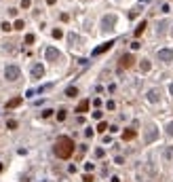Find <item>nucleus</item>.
<instances>
[{"label":"nucleus","mask_w":173,"mask_h":182,"mask_svg":"<svg viewBox=\"0 0 173 182\" xmlns=\"http://www.w3.org/2000/svg\"><path fill=\"white\" fill-rule=\"evenodd\" d=\"M106 129H108V123H104V121H102V123L97 125V131H106Z\"/></svg>","instance_id":"obj_19"},{"label":"nucleus","mask_w":173,"mask_h":182,"mask_svg":"<svg viewBox=\"0 0 173 182\" xmlns=\"http://www.w3.org/2000/svg\"><path fill=\"white\" fill-rule=\"evenodd\" d=\"M6 125H8V129H15V127H17V121H8Z\"/></svg>","instance_id":"obj_27"},{"label":"nucleus","mask_w":173,"mask_h":182,"mask_svg":"<svg viewBox=\"0 0 173 182\" xmlns=\"http://www.w3.org/2000/svg\"><path fill=\"white\" fill-rule=\"evenodd\" d=\"M169 91H171V95H173V83H171V85H169Z\"/></svg>","instance_id":"obj_28"},{"label":"nucleus","mask_w":173,"mask_h":182,"mask_svg":"<svg viewBox=\"0 0 173 182\" xmlns=\"http://www.w3.org/2000/svg\"><path fill=\"white\" fill-rule=\"evenodd\" d=\"M167 133H169V135H171V138H173V121H171V123L167 125Z\"/></svg>","instance_id":"obj_22"},{"label":"nucleus","mask_w":173,"mask_h":182,"mask_svg":"<svg viewBox=\"0 0 173 182\" xmlns=\"http://www.w3.org/2000/svg\"><path fill=\"white\" fill-rule=\"evenodd\" d=\"M171 34H173V32H171Z\"/></svg>","instance_id":"obj_30"},{"label":"nucleus","mask_w":173,"mask_h":182,"mask_svg":"<svg viewBox=\"0 0 173 182\" xmlns=\"http://www.w3.org/2000/svg\"><path fill=\"white\" fill-rule=\"evenodd\" d=\"M21 102H23V97H13L6 102V108H17V106H21Z\"/></svg>","instance_id":"obj_11"},{"label":"nucleus","mask_w":173,"mask_h":182,"mask_svg":"<svg viewBox=\"0 0 173 182\" xmlns=\"http://www.w3.org/2000/svg\"><path fill=\"white\" fill-rule=\"evenodd\" d=\"M2 30L8 32V30H13V28H11V23H8V21H4V23H2Z\"/></svg>","instance_id":"obj_24"},{"label":"nucleus","mask_w":173,"mask_h":182,"mask_svg":"<svg viewBox=\"0 0 173 182\" xmlns=\"http://www.w3.org/2000/svg\"><path fill=\"white\" fill-rule=\"evenodd\" d=\"M72 152H74V140L68 138V135H61V138H57L55 142V154L59 159H70Z\"/></svg>","instance_id":"obj_1"},{"label":"nucleus","mask_w":173,"mask_h":182,"mask_svg":"<svg viewBox=\"0 0 173 182\" xmlns=\"http://www.w3.org/2000/svg\"><path fill=\"white\" fill-rule=\"evenodd\" d=\"M156 138H158V129H156V127H150L148 135H146V142H154Z\"/></svg>","instance_id":"obj_10"},{"label":"nucleus","mask_w":173,"mask_h":182,"mask_svg":"<svg viewBox=\"0 0 173 182\" xmlns=\"http://www.w3.org/2000/svg\"><path fill=\"white\" fill-rule=\"evenodd\" d=\"M44 57H47V61H57L61 57V53L55 47H47V49H44Z\"/></svg>","instance_id":"obj_4"},{"label":"nucleus","mask_w":173,"mask_h":182,"mask_svg":"<svg viewBox=\"0 0 173 182\" xmlns=\"http://www.w3.org/2000/svg\"><path fill=\"white\" fill-rule=\"evenodd\" d=\"M114 23H116V17H114V15H106L104 19H102V30H104V32L114 30Z\"/></svg>","instance_id":"obj_3"},{"label":"nucleus","mask_w":173,"mask_h":182,"mask_svg":"<svg viewBox=\"0 0 173 182\" xmlns=\"http://www.w3.org/2000/svg\"><path fill=\"white\" fill-rule=\"evenodd\" d=\"M13 30H23V21H21V19H17V21H15V25H13Z\"/></svg>","instance_id":"obj_17"},{"label":"nucleus","mask_w":173,"mask_h":182,"mask_svg":"<svg viewBox=\"0 0 173 182\" xmlns=\"http://www.w3.org/2000/svg\"><path fill=\"white\" fill-rule=\"evenodd\" d=\"M30 4H32L30 0H21V6H23V8H30Z\"/></svg>","instance_id":"obj_25"},{"label":"nucleus","mask_w":173,"mask_h":182,"mask_svg":"<svg viewBox=\"0 0 173 182\" xmlns=\"http://www.w3.org/2000/svg\"><path fill=\"white\" fill-rule=\"evenodd\" d=\"M87 110H89V99H83V102H80V104L76 106V112L83 114V112H87Z\"/></svg>","instance_id":"obj_12"},{"label":"nucleus","mask_w":173,"mask_h":182,"mask_svg":"<svg viewBox=\"0 0 173 182\" xmlns=\"http://www.w3.org/2000/svg\"><path fill=\"white\" fill-rule=\"evenodd\" d=\"M51 114H53V110H49V108H47V110H44V112H42V116H44V119H49V116H51Z\"/></svg>","instance_id":"obj_26"},{"label":"nucleus","mask_w":173,"mask_h":182,"mask_svg":"<svg viewBox=\"0 0 173 182\" xmlns=\"http://www.w3.org/2000/svg\"><path fill=\"white\" fill-rule=\"evenodd\" d=\"M0 171H2V163H0Z\"/></svg>","instance_id":"obj_29"},{"label":"nucleus","mask_w":173,"mask_h":182,"mask_svg":"<svg viewBox=\"0 0 173 182\" xmlns=\"http://www.w3.org/2000/svg\"><path fill=\"white\" fill-rule=\"evenodd\" d=\"M34 42V34H28L25 36V44H32Z\"/></svg>","instance_id":"obj_21"},{"label":"nucleus","mask_w":173,"mask_h":182,"mask_svg":"<svg viewBox=\"0 0 173 182\" xmlns=\"http://www.w3.org/2000/svg\"><path fill=\"white\" fill-rule=\"evenodd\" d=\"M162 157H165V161H173V146H167L165 152H162Z\"/></svg>","instance_id":"obj_13"},{"label":"nucleus","mask_w":173,"mask_h":182,"mask_svg":"<svg viewBox=\"0 0 173 182\" xmlns=\"http://www.w3.org/2000/svg\"><path fill=\"white\" fill-rule=\"evenodd\" d=\"M61 36H63V32L57 28V30H53V38H61Z\"/></svg>","instance_id":"obj_20"},{"label":"nucleus","mask_w":173,"mask_h":182,"mask_svg":"<svg viewBox=\"0 0 173 182\" xmlns=\"http://www.w3.org/2000/svg\"><path fill=\"white\" fill-rule=\"evenodd\" d=\"M158 59L165 61V63L173 61V49H160V51H158Z\"/></svg>","instance_id":"obj_6"},{"label":"nucleus","mask_w":173,"mask_h":182,"mask_svg":"<svg viewBox=\"0 0 173 182\" xmlns=\"http://www.w3.org/2000/svg\"><path fill=\"white\" fill-rule=\"evenodd\" d=\"M148 99H150L152 104L158 102V99H160V91H158V89H150V91H148Z\"/></svg>","instance_id":"obj_9"},{"label":"nucleus","mask_w":173,"mask_h":182,"mask_svg":"<svg viewBox=\"0 0 173 182\" xmlns=\"http://www.w3.org/2000/svg\"><path fill=\"white\" fill-rule=\"evenodd\" d=\"M135 138V131L133 129H127L125 133H123V140H133Z\"/></svg>","instance_id":"obj_15"},{"label":"nucleus","mask_w":173,"mask_h":182,"mask_svg":"<svg viewBox=\"0 0 173 182\" xmlns=\"http://www.w3.org/2000/svg\"><path fill=\"white\" fill-rule=\"evenodd\" d=\"M19 76H21V70H19V66H15V63H8V66L4 68V78L6 80H19Z\"/></svg>","instance_id":"obj_2"},{"label":"nucleus","mask_w":173,"mask_h":182,"mask_svg":"<svg viewBox=\"0 0 173 182\" xmlns=\"http://www.w3.org/2000/svg\"><path fill=\"white\" fill-rule=\"evenodd\" d=\"M133 63H135V57L131 55V53H127V55H123V57H120V63H118V68H120V70H127V68H131Z\"/></svg>","instance_id":"obj_5"},{"label":"nucleus","mask_w":173,"mask_h":182,"mask_svg":"<svg viewBox=\"0 0 173 182\" xmlns=\"http://www.w3.org/2000/svg\"><path fill=\"white\" fill-rule=\"evenodd\" d=\"M112 44H114V40H108V42H104L102 47H97V49H93V55H102V53H106L108 49H112Z\"/></svg>","instance_id":"obj_8"},{"label":"nucleus","mask_w":173,"mask_h":182,"mask_svg":"<svg viewBox=\"0 0 173 182\" xmlns=\"http://www.w3.org/2000/svg\"><path fill=\"white\" fill-rule=\"evenodd\" d=\"M42 74H44V66L42 63H34L32 66V78H42Z\"/></svg>","instance_id":"obj_7"},{"label":"nucleus","mask_w":173,"mask_h":182,"mask_svg":"<svg viewBox=\"0 0 173 182\" xmlns=\"http://www.w3.org/2000/svg\"><path fill=\"white\" fill-rule=\"evenodd\" d=\"M57 119H59V121L66 119V110H59V112H57Z\"/></svg>","instance_id":"obj_23"},{"label":"nucleus","mask_w":173,"mask_h":182,"mask_svg":"<svg viewBox=\"0 0 173 182\" xmlns=\"http://www.w3.org/2000/svg\"><path fill=\"white\" fill-rule=\"evenodd\" d=\"M141 70H144V72H148V70H150V61H148V59H144V61H141Z\"/></svg>","instance_id":"obj_18"},{"label":"nucleus","mask_w":173,"mask_h":182,"mask_svg":"<svg viewBox=\"0 0 173 182\" xmlns=\"http://www.w3.org/2000/svg\"><path fill=\"white\" fill-rule=\"evenodd\" d=\"M66 95H68V97H76V95H78V89H76V87H68V89H66Z\"/></svg>","instance_id":"obj_14"},{"label":"nucleus","mask_w":173,"mask_h":182,"mask_svg":"<svg viewBox=\"0 0 173 182\" xmlns=\"http://www.w3.org/2000/svg\"><path fill=\"white\" fill-rule=\"evenodd\" d=\"M144 30H146V21H141L137 28H135V36H141V34H144Z\"/></svg>","instance_id":"obj_16"}]
</instances>
